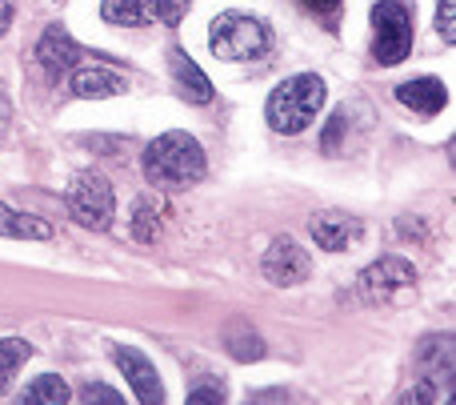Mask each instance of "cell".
Here are the masks:
<instances>
[{
  "label": "cell",
  "mask_w": 456,
  "mask_h": 405,
  "mask_svg": "<svg viewBox=\"0 0 456 405\" xmlns=\"http://www.w3.org/2000/svg\"><path fill=\"white\" fill-rule=\"evenodd\" d=\"M80 401H104V405H120L125 398H120L117 390H109V385H85V390H80Z\"/></svg>",
  "instance_id": "cell-23"
},
{
  "label": "cell",
  "mask_w": 456,
  "mask_h": 405,
  "mask_svg": "<svg viewBox=\"0 0 456 405\" xmlns=\"http://www.w3.org/2000/svg\"><path fill=\"white\" fill-rule=\"evenodd\" d=\"M168 69H173V80H176V88H181V96L184 101H192V104H208L213 101V80L200 72V64L197 61H189V53L184 48H168Z\"/></svg>",
  "instance_id": "cell-11"
},
{
  "label": "cell",
  "mask_w": 456,
  "mask_h": 405,
  "mask_svg": "<svg viewBox=\"0 0 456 405\" xmlns=\"http://www.w3.org/2000/svg\"><path fill=\"white\" fill-rule=\"evenodd\" d=\"M436 29H441L444 45H456V0H441L436 4Z\"/></svg>",
  "instance_id": "cell-21"
},
{
  "label": "cell",
  "mask_w": 456,
  "mask_h": 405,
  "mask_svg": "<svg viewBox=\"0 0 456 405\" xmlns=\"http://www.w3.org/2000/svg\"><path fill=\"white\" fill-rule=\"evenodd\" d=\"M208 161H205V149H200L197 136L173 133L157 136V141L144 149V181L157 185V189H189L205 177Z\"/></svg>",
  "instance_id": "cell-1"
},
{
  "label": "cell",
  "mask_w": 456,
  "mask_h": 405,
  "mask_svg": "<svg viewBox=\"0 0 456 405\" xmlns=\"http://www.w3.org/2000/svg\"><path fill=\"white\" fill-rule=\"evenodd\" d=\"M112 358H117V366L125 369V377H128V385H133L136 401H141V405H160V401H165V385H160L157 366H152L141 350H133V345H117V350H112Z\"/></svg>",
  "instance_id": "cell-8"
},
{
  "label": "cell",
  "mask_w": 456,
  "mask_h": 405,
  "mask_svg": "<svg viewBox=\"0 0 456 405\" xmlns=\"http://www.w3.org/2000/svg\"><path fill=\"white\" fill-rule=\"evenodd\" d=\"M101 16L109 24H125V29H144L157 21V0H104Z\"/></svg>",
  "instance_id": "cell-14"
},
{
  "label": "cell",
  "mask_w": 456,
  "mask_h": 405,
  "mask_svg": "<svg viewBox=\"0 0 456 405\" xmlns=\"http://www.w3.org/2000/svg\"><path fill=\"white\" fill-rule=\"evenodd\" d=\"M189 401H224V385L208 382V385H197V390H189Z\"/></svg>",
  "instance_id": "cell-24"
},
{
  "label": "cell",
  "mask_w": 456,
  "mask_h": 405,
  "mask_svg": "<svg viewBox=\"0 0 456 405\" xmlns=\"http://www.w3.org/2000/svg\"><path fill=\"white\" fill-rule=\"evenodd\" d=\"M128 80L120 77L117 69H109V64H77L72 69V93L80 96V101H101V96H117L125 93Z\"/></svg>",
  "instance_id": "cell-10"
},
{
  "label": "cell",
  "mask_w": 456,
  "mask_h": 405,
  "mask_svg": "<svg viewBox=\"0 0 456 405\" xmlns=\"http://www.w3.org/2000/svg\"><path fill=\"white\" fill-rule=\"evenodd\" d=\"M224 342H228V353H232L236 361H256V358H265V342H260V337L252 334L244 321H232V326L224 329Z\"/></svg>",
  "instance_id": "cell-17"
},
{
  "label": "cell",
  "mask_w": 456,
  "mask_h": 405,
  "mask_svg": "<svg viewBox=\"0 0 456 405\" xmlns=\"http://www.w3.org/2000/svg\"><path fill=\"white\" fill-rule=\"evenodd\" d=\"M69 213L77 217L85 229L104 233L117 217V193H112L109 177L101 173H77L72 177V189H69Z\"/></svg>",
  "instance_id": "cell-5"
},
{
  "label": "cell",
  "mask_w": 456,
  "mask_h": 405,
  "mask_svg": "<svg viewBox=\"0 0 456 405\" xmlns=\"http://www.w3.org/2000/svg\"><path fill=\"white\" fill-rule=\"evenodd\" d=\"M412 53V12L401 0L372 4V56L377 64H401Z\"/></svg>",
  "instance_id": "cell-4"
},
{
  "label": "cell",
  "mask_w": 456,
  "mask_h": 405,
  "mask_svg": "<svg viewBox=\"0 0 456 405\" xmlns=\"http://www.w3.org/2000/svg\"><path fill=\"white\" fill-rule=\"evenodd\" d=\"M32 358V345L20 342V337H8V342H0V393H8V385H12V377L20 374V366Z\"/></svg>",
  "instance_id": "cell-19"
},
{
  "label": "cell",
  "mask_w": 456,
  "mask_h": 405,
  "mask_svg": "<svg viewBox=\"0 0 456 405\" xmlns=\"http://www.w3.org/2000/svg\"><path fill=\"white\" fill-rule=\"evenodd\" d=\"M189 8H192V0H157V16L168 29H176V24L189 16Z\"/></svg>",
  "instance_id": "cell-20"
},
{
  "label": "cell",
  "mask_w": 456,
  "mask_h": 405,
  "mask_svg": "<svg viewBox=\"0 0 456 405\" xmlns=\"http://www.w3.org/2000/svg\"><path fill=\"white\" fill-rule=\"evenodd\" d=\"M69 398H72L69 385H64V377H56V374L37 377V382H32L28 390L20 393V401H24V405H64Z\"/></svg>",
  "instance_id": "cell-16"
},
{
  "label": "cell",
  "mask_w": 456,
  "mask_h": 405,
  "mask_svg": "<svg viewBox=\"0 0 456 405\" xmlns=\"http://www.w3.org/2000/svg\"><path fill=\"white\" fill-rule=\"evenodd\" d=\"M345 125H348V112L345 109L332 112L329 133H324V153H332V157H337V145H340V133H345Z\"/></svg>",
  "instance_id": "cell-22"
},
{
  "label": "cell",
  "mask_w": 456,
  "mask_h": 405,
  "mask_svg": "<svg viewBox=\"0 0 456 405\" xmlns=\"http://www.w3.org/2000/svg\"><path fill=\"white\" fill-rule=\"evenodd\" d=\"M260 273H265L273 285H300V281H308V273H313V261H308V253L292 237H276L273 245H268L265 261H260Z\"/></svg>",
  "instance_id": "cell-7"
},
{
  "label": "cell",
  "mask_w": 456,
  "mask_h": 405,
  "mask_svg": "<svg viewBox=\"0 0 456 405\" xmlns=\"http://www.w3.org/2000/svg\"><path fill=\"white\" fill-rule=\"evenodd\" d=\"M308 8H313L316 16H324V21H332V16L340 12V4H345V0H305Z\"/></svg>",
  "instance_id": "cell-25"
},
{
  "label": "cell",
  "mask_w": 456,
  "mask_h": 405,
  "mask_svg": "<svg viewBox=\"0 0 456 405\" xmlns=\"http://www.w3.org/2000/svg\"><path fill=\"white\" fill-rule=\"evenodd\" d=\"M396 101L409 104V109L420 112V117H436V112L449 104V88H444V80H436V77H417V80H404V85L396 88Z\"/></svg>",
  "instance_id": "cell-12"
},
{
  "label": "cell",
  "mask_w": 456,
  "mask_h": 405,
  "mask_svg": "<svg viewBox=\"0 0 456 405\" xmlns=\"http://www.w3.org/2000/svg\"><path fill=\"white\" fill-rule=\"evenodd\" d=\"M8 125V96H4V85H0V128Z\"/></svg>",
  "instance_id": "cell-27"
},
{
  "label": "cell",
  "mask_w": 456,
  "mask_h": 405,
  "mask_svg": "<svg viewBox=\"0 0 456 405\" xmlns=\"http://www.w3.org/2000/svg\"><path fill=\"white\" fill-rule=\"evenodd\" d=\"M80 56H88V53L77 45V40H72V32H69V29H61V24H48L45 37H40V45H37V61H40V69H45L53 80H61L64 72L77 69Z\"/></svg>",
  "instance_id": "cell-9"
},
{
  "label": "cell",
  "mask_w": 456,
  "mask_h": 405,
  "mask_svg": "<svg viewBox=\"0 0 456 405\" xmlns=\"http://www.w3.org/2000/svg\"><path fill=\"white\" fill-rule=\"evenodd\" d=\"M160 213H165V205H160L157 197H141L133 205V237L136 241H157V233H160Z\"/></svg>",
  "instance_id": "cell-18"
},
{
  "label": "cell",
  "mask_w": 456,
  "mask_h": 405,
  "mask_svg": "<svg viewBox=\"0 0 456 405\" xmlns=\"http://www.w3.org/2000/svg\"><path fill=\"white\" fill-rule=\"evenodd\" d=\"M321 104H324V80L316 72H297V77L281 80L273 88V96L265 104V120L273 133L297 136L316 120Z\"/></svg>",
  "instance_id": "cell-2"
},
{
  "label": "cell",
  "mask_w": 456,
  "mask_h": 405,
  "mask_svg": "<svg viewBox=\"0 0 456 405\" xmlns=\"http://www.w3.org/2000/svg\"><path fill=\"white\" fill-rule=\"evenodd\" d=\"M308 229H313L316 245L329 249V253H340V249H348L356 237H361V221L348 213H316Z\"/></svg>",
  "instance_id": "cell-13"
},
{
  "label": "cell",
  "mask_w": 456,
  "mask_h": 405,
  "mask_svg": "<svg viewBox=\"0 0 456 405\" xmlns=\"http://www.w3.org/2000/svg\"><path fill=\"white\" fill-rule=\"evenodd\" d=\"M12 12H16V0H0V37H4L8 24H12Z\"/></svg>",
  "instance_id": "cell-26"
},
{
  "label": "cell",
  "mask_w": 456,
  "mask_h": 405,
  "mask_svg": "<svg viewBox=\"0 0 456 405\" xmlns=\"http://www.w3.org/2000/svg\"><path fill=\"white\" fill-rule=\"evenodd\" d=\"M409 285H417V269H412L404 257H380V261H372L369 269L361 273V281H356L361 297L372 305L388 302L393 293H401V289H409Z\"/></svg>",
  "instance_id": "cell-6"
},
{
  "label": "cell",
  "mask_w": 456,
  "mask_h": 405,
  "mask_svg": "<svg viewBox=\"0 0 456 405\" xmlns=\"http://www.w3.org/2000/svg\"><path fill=\"white\" fill-rule=\"evenodd\" d=\"M0 237H16V241H48L53 237V225L40 221L32 213H16L0 201Z\"/></svg>",
  "instance_id": "cell-15"
},
{
  "label": "cell",
  "mask_w": 456,
  "mask_h": 405,
  "mask_svg": "<svg viewBox=\"0 0 456 405\" xmlns=\"http://www.w3.org/2000/svg\"><path fill=\"white\" fill-rule=\"evenodd\" d=\"M208 45L221 61H252L268 48V29L248 12H221L208 29Z\"/></svg>",
  "instance_id": "cell-3"
}]
</instances>
